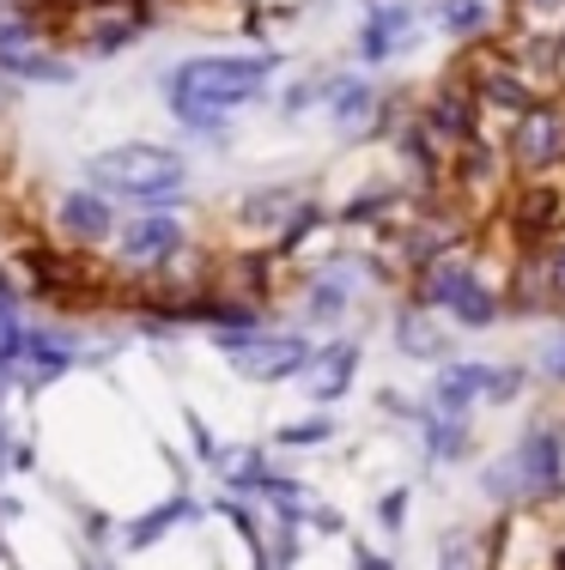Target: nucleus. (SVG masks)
Wrapping results in <instances>:
<instances>
[{"instance_id": "obj_15", "label": "nucleus", "mask_w": 565, "mask_h": 570, "mask_svg": "<svg viewBox=\"0 0 565 570\" xmlns=\"http://www.w3.org/2000/svg\"><path fill=\"white\" fill-rule=\"evenodd\" d=\"M444 309H450V322H456V328H493V322H499L505 316V304H499V292H493V285L487 279H480V274H468L462 285H456V292H450V304H444Z\"/></svg>"}, {"instance_id": "obj_25", "label": "nucleus", "mask_w": 565, "mask_h": 570, "mask_svg": "<svg viewBox=\"0 0 565 570\" xmlns=\"http://www.w3.org/2000/svg\"><path fill=\"white\" fill-rule=\"evenodd\" d=\"M438 570H480V540L468 534V528L444 534V547H438Z\"/></svg>"}, {"instance_id": "obj_33", "label": "nucleus", "mask_w": 565, "mask_h": 570, "mask_svg": "<svg viewBox=\"0 0 565 570\" xmlns=\"http://www.w3.org/2000/svg\"><path fill=\"white\" fill-rule=\"evenodd\" d=\"M353 564H359V570H389V564L377 559V552H366V547H353Z\"/></svg>"}, {"instance_id": "obj_30", "label": "nucleus", "mask_w": 565, "mask_h": 570, "mask_svg": "<svg viewBox=\"0 0 565 570\" xmlns=\"http://www.w3.org/2000/svg\"><path fill=\"white\" fill-rule=\"evenodd\" d=\"M183 425H188V438H195V455L207 461V468H225V450H220V438L201 425V413H183Z\"/></svg>"}, {"instance_id": "obj_6", "label": "nucleus", "mask_w": 565, "mask_h": 570, "mask_svg": "<svg viewBox=\"0 0 565 570\" xmlns=\"http://www.w3.org/2000/svg\"><path fill=\"white\" fill-rule=\"evenodd\" d=\"M510 165L517 176H554L565 165V104H523L517 128H510Z\"/></svg>"}, {"instance_id": "obj_21", "label": "nucleus", "mask_w": 565, "mask_h": 570, "mask_svg": "<svg viewBox=\"0 0 565 570\" xmlns=\"http://www.w3.org/2000/svg\"><path fill=\"white\" fill-rule=\"evenodd\" d=\"M413 425L426 431V450H432V461H462V455H468V419H450V413H420Z\"/></svg>"}, {"instance_id": "obj_16", "label": "nucleus", "mask_w": 565, "mask_h": 570, "mask_svg": "<svg viewBox=\"0 0 565 570\" xmlns=\"http://www.w3.org/2000/svg\"><path fill=\"white\" fill-rule=\"evenodd\" d=\"M353 364H359V346L334 341L329 352H311V364H304V376H311V395L316 401H334L347 383H353Z\"/></svg>"}, {"instance_id": "obj_35", "label": "nucleus", "mask_w": 565, "mask_h": 570, "mask_svg": "<svg viewBox=\"0 0 565 570\" xmlns=\"http://www.w3.org/2000/svg\"><path fill=\"white\" fill-rule=\"evenodd\" d=\"M554 570H565V540H559V552H554Z\"/></svg>"}, {"instance_id": "obj_13", "label": "nucleus", "mask_w": 565, "mask_h": 570, "mask_svg": "<svg viewBox=\"0 0 565 570\" xmlns=\"http://www.w3.org/2000/svg\"><path fill=\"white\" fill-rule=\"evenodd\" d=\"M0 73L7 79H31V86H74V67L61 56H49V49L31 43H0Z\"/></svg>"}, {"instance_id": "obj_5", "label": "nucleus", "mask_w": 565, "mask_h": 570, "mask_svg": "<svg viewBox=\"0 0 565 570\" xmlns=\"http://www.w3.org/2000/svg\"><path fill=\"white\" fill-rule=\"evenodd\" d=\"M220 352L232 358L237 376H250V383H286V376H304V364H311V341H299V334H267V328H244V334H220Z\"/></svg>"}, {"instance_id": "obj_32", "label": "nucleus", "mask_w": 565, "mask_h": 570, "mask_svg": "<svg viewBox=\"0 0 565 570\" xmlns=\"http://www.w3.org/2000/svg\"><path fill=\"white\" fill-rule=\"evenodd\" d=\"M542 376H547V383H565V334L542 352Z\"/></svg>"}, {"instance_id": "obj_8", "label": "nucleus", "mask_w": 565, "mask_h": 570, "mask_svg": "<svg viewBox=\"0 0 565 570\" xmlns=\"http://www.w3.org/2000/svg\"><path fill=\"white\" fill-rule=\"evenodd\" d=\"M475 91H468V79H444V86L432 91V98H426V110H420V128L432 134L438 146H468L480 134V121H475Z\"/></svg>"}, {"instance_id": "obj_1", "label": "nucleus", "mask_w": 565, "mask_h": 570, "mask_svg": "<svg viewBox=\"0 0 565 570\" xmlns=\"http://www.w3.org/2000/svg\"><path fill=\"white\" fill-rule=\"evenodd\" d=\"M91 176V188L98 195H110V200H177L183 188H188V165L171 146H140V140H128V146H110V153H98L86 165Z\"/></svg>"}, {"instance_id": "obj_4", "label": "nucleus", "mask_w": 565, "mask_h": 570, "mask_svg": "<svg viewBox=\"0 0 565 570\" xmlns=\"http://www.w3.org/2000/svg\"><path fill=\"white\" fill-rule=\"evenodd\" d=\"M529 376L517 364H480V358H450L444 371L432 376V413H450V419H468L475 401H517Z\"/></svg>"}, {"instance_id": "obj_11", "label": "nucleus", "mask_w": 565, "mask_h": 570, "mask_svg": "<svg viewBox=\"0 0 565 570\" xmlns=\"http://www.w3.org/2000/svg\"><path fill=\"white\" fill-rule=\"evenodd\" d=\"M413 43V7L408 0H383L371 7V19L359 24V61H389Z\"/></svg>"}, {"instance_id": "obj_19", "label": "nucleus", "mask_w": 565, "mask_h": 570, "mask_svg": "<svg viewBox=\"0 0 565 570\" xmlns=\"http://www.w3.org/2000/svg\"><path fill=\"white\" fill-rule=\"evenodd\" d=\"M347 304H353V285H347L341 274H316L311 285H304V316H311L316 328H334V322L347 316Z\"/></svg>"}, {"instance_id": "obj_18", "label": "nucleus", "mask_w": 565, "mask_h": 570, "mask_svg": "<svg viewBox=\"0 0 565 570\" xmlns=\"http://www.w3.org/2000/svg\"><path fill=\"white\" fill-rule=\"evenodd\" d=\"M25 274H31V285L43 297H74L79 292V267L67 262V255H49V249H25Z\"/></svg>"}, {"instance_id": "obj_31", "label": "nucleus", "mask_w": 565, "mask_h": 570, "mask_svg": "<svg viewBox=\"0 0 565 570\" xmlns=\"http://www.w3.org/2000/svg\"><path fill=\"white\" fill-rule=\"evenodd\" d=\"M377 522H383L389 534H401V522H408V485H396V492L377 498Z\"/></svg>"}, {"instance_id": "obj_22", "label": "nucleus", "mask_w": 565, "mask_h": 570, "mask_svg": "<svg viewBox=\"0 0 565 570\" xmlns=\"http://www.w3.org/2000/svg\"><path fill=\"white\" fill-rule=\"evenodd\" d=\"M188 515H195V498H183V492H177V498H171V504L146 510L140 522L128 528V547H134V552H146V547H153L158 534H171V528H177V522H188Z\"/></svg>"}, {"instance_id": "obj_27", "label": "nucleus", "mask_w": 565, "mask_h": 570, "mask_svg": "<svg viewBox=\"0 0 565 570\" xmlns=\"http://www.w3.org/2000/svg\"><path fill=\"white\" fill-rule=\"evenodd\" d=\"M237 267H225V279L244 285V292H267V267H274V255H232Z\"/></svg>"}, {"instance_id": "obj_3", "label": "nucleus", "mask_w": 565, "mask_h": 570, "mask_svg": "<svg viewBox=\"0 0 565 570\" xmlns=\"http://www.w3.org/2000/svg\"><path fill=\"white\" fill-rule=\"evenodd\" d=\"M274 67H280V56H267V49L262 56H201L171 73V91H195V98H213L225 110H237V104H250L274 79Z\"/></svg>"}, {"instance_id": "obj_9", "label": "nucleus", "mask_w": 565, "mask_h": 570, "mask_svg": "<svg viewBox=\"0 0 565 570\" xmlns=\"http://www.w3.org/2000/svg\"><path fill=\"white\" fill-rule=\"evenodd\" d=\"M510 225L523 243H547L565 230V188L547 176H523V188L510 195Z\"/></svg>"}, {"instance_id": "obj_7", "label": "nucleus", "mask_w": 565, "mask_h": 570, "mask_svg": "<svg viewBox=\"0 0 565 570\" xmlns=\"http://www.w3.org/2000/svg\"><path fill=\"white\" fill-rule=\"evenodd\" d=\"M116 249H123V274H153L183 249V213L171 200H153V213L116 225Z\"/></svg>"}, {"instance_id": "obj_14", "label": "nucleus", "mask_w": 565, "mask_h": 570, "mask_svg": "<svg viewBox=\"0 0 565 570\" xmlns=\"http://www.w3.org/2000/svg\"><path fill=\"white\" fill-rule=\"evenodd\" d=\"M304 200V188H250L244 200H237V230H274L292 219V207Z\"/></svg>"}, {"instance_id": "obj_17", "label": "nucleus", "mask_w": 565, "mask_h": 570, "mask_svg": "<svg viewBox=\"0 0 565 570\" xmlns=\"http://www.w3.org/2000/svg\"><path fill=\"white\" fill-rule=\"evenodd\" d=\"M383 110V104H377V91L366 86V79H334L329 86V116H334V128H366V121Z\"/></svg>"}, {"instance_id": "obj_34", "label": "nucleus", "mask_w": 565, "mask_h": 570, "mask_svg": "<svg viewBox=\"0 0 565 570\" xmlns=\"http://www.w3.org/2000/svg\"><path fill=\"white\" fill-rule=\"evenodd\" d=\"M523 7H529V12H554L559 0H523Z\"/></svg>"}, {"instance_id": "obj_29", "label": "nucleus", "mask_w": 565, "mask_h": 570, "mask_svg": "<svg viewBox=\"0 0 565 570\" xmlns=\"http://www.w3.org/2000/svg\"><path fill=\"white\" fill-rule=\"evenodd\" d=\"M334 425L329 419H304V425H286L280 431V450H304V443H329Z\"/></svg>"}, {"instance_id": "obj_23", "label": "nucleus", "mask_w": 565, "mask_h": 570, "mask_svg": "<svg viewBox=\"0 0 565 570\" xmlns=\"http://www.w3.org/2000/svg\"><path fill=\"white\" fill-rule=\"evenodd\" d=\"M171 116H177L183 128H195V134H225L232 128V110L213 104V98H195V91H171Z\"/></svg>"}, {"instance_id": "obj_20", "label": "nucleus", "mask_w": 565, "mask_h": 570, "mask_svg": "<svg viewBox=\"0 0 565 570\" xmlns=\"http://www.w3.org/2000/svg\"><path fill=\"white\" fill-rule=\"evenodd\" d=\"M432 12H438V31L456 37V43H475V37L493 31V12L480 0H438Z\"/></svg>"}, {"instance_id": "obj_36", "label": "nucleus", "mask_w": 565, "mask_h": 570, "mask_svg": "<svg viewBox=\"0 0 565 570\" xmlns=\"http://www.w3.org/2000/svg\"><path fill=\"white\" fill-rule=\"evenodd\" d=\"M250 7H255V0H250Z\"/></svg>"}, {"instance_id": "obj_28", "label": "nucleus", "mask_w": 565, "mask_h": 570, "mask_svg": "<svg viewBox=\"0 0 565 570\" xmlns=\"http://www.w3.org/2000/svg\"><path fill=\"white\" fill-rule=\"evenodd\" d=\"M329 86H334L329 73H311V79H299V86H292L286 98H280V110H286V116H304L316 98H329Z\"/></svg>"}, {"instance_id": "obj_12", "label": "nucleus", "mask_w": 565, "mask_h": 570, "mask_svg": "<svg viewBox=\"0 0 565 570\" xmlns=\"http://www.w3.org/2000/svg\"><path fill=\"white\" fill-rule=\"evenodd\" d=\"M396 346H401V358H420V364H438L444 352H450V334L432 322V309L413 297V304H401L396 309Z\"/></svg>"}, {"instance_id": "obj_2", "label": "nucleus", "mask_w": 565, "mask_h": 570, "mask_svg": "<svg viewBox=\"0 0 565 570\" xmlns=\"http://www.w3.org/2000/svg\"><path fill=\"white\" fill-rule=\"evenodd\" d=\"M565 480V425L554 419H535L523 431V443L510 450L505 473H487V492L493 498H523V504H547Z\"/></svg>"}, {"instance_id": "obj_26", "label": "nucleus", "mask_w": 565, "mask_h": 570, "mask_svg": "<svg viewBox=\"0 0 565 570\" xmlns=\"http://www.w3.org/2000/svg\"><path fill=\"white\" fill-rule=\"evenodd\" d=\"M383 207H396V188H371V195L347 200L341 219H347V225H377V219H383Z\"/></svg>"}, {"instance_id": "obj_24", "label": "nucleus", "mask_w": 565, "mask_h": 570, "mask_svg": "<svg viewBox=\"0 0 565 570\" xmlns=\"http://www.w3.org/2000/svg\"><path fill=\"white\" fill-rule=\"evenodd\" d=\"M535 279H542V292H547V304H565V237H547V243H535Z\"/></svg>"}, {"instance_id": "obj_10", "label": "nucleus", "mask_w": 565, "mask_h": 570, "mask_svg": "<svg viewBox=\"0 0 565 570\" xmlns=\"http://www.w3.org/2000/svg\"><path fill=\"white\" fill-rule=\"evenodd\" d=\"M56 225H61L74 243H110L116 225H123V213L110 207V195H98V188H79V195H61Z\"/></svg>"}]
</instances>
